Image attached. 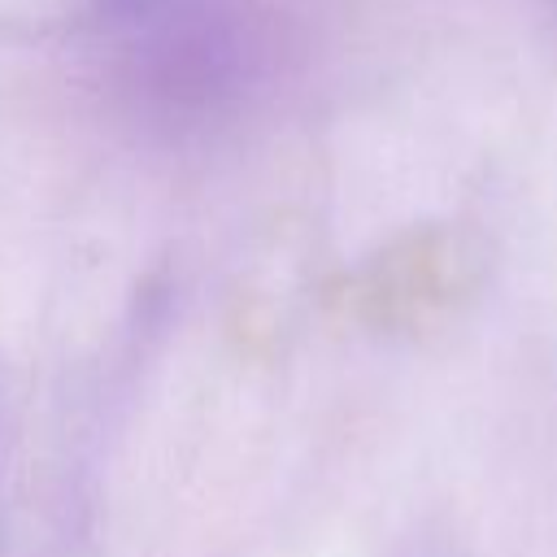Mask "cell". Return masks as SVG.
<instances>
[{"mask_svg": "<svg viewBox=\"0 0 557 557\" xmlns=\"http://www.w3.org/2000/svg\"><path fill=\"white\" fill-rule=\"evenodd\" d=\"M126 83L161 109H213L252 65L248 0H100Z\"/></svg>", "mask_w": 557, "mask_h": 557, "instance_id": "1", "label": "cell"}]
</instances>
